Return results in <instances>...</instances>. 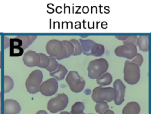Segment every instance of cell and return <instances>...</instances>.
Returning <instances> with one entry per match:
<instances>
[{
	"label": "cell",
	"mask_w": 151,
	"mask_h": 114,
	"mask_svg": "<svg viewBox=\"0 0 151 114\" xmlns=\"http://www.w3.org/2000/svg\"><path fill=\"white\" fill-rule=\"evenodd\" d=\"M66 82L71 90L74 93L81 92L84 89L86 84L84 79L76 71H70L68 73L66 77Z\"/></svg>",
	"instance_id": "52a82bcc"
},
{
	"label": "cell",
	"mask_w": 151,
	"mask_h": 114,
	"mask_svg": "<svg viewBox=\"0 0 151 114\" xmlns=\"http://www.w3.org/2000/svg\"><path fill=\"white\" fill-rule=\"evenodd\" d=\"M23 51L22 47H10V56H20L23 54Z\"/></svg>",
	"instance_id": "484cf974"
},
{
	"label": "cell",
	"mask_w": 151,
	"mask_h": 114,
	"mask_svg": "<svg viewBox=\"0 0 151 114\" xmlns=\"http://www.w3.org/2000/svg\"><path fill=\"white\" fill-rule=\"evenodd\" d=\"M113 86L116 91V96L114 99V103L116 105H120L124 100L126 86L120 79L116 80Z\"/></svg>",
	"instance_id": "8fae6325"
},
{
	"label": "cell",
	"mask_w": 151,
	"mask_h": 114,
	"mask_svg": "<svg viewBox=\"0 0 151 114\" xmlns=\"http://www.w3.org/2000/svg\"><path fill=\"white\" fill-rule=\"evenodd\" d=\"M104 114H114V112L112 111L111 110H110V109H108L107 111L105 112V113Z\"/></svg>",
	"instance_id": "1f68e13d"
},
{
	"label": "cell",
	"mask_w": 151,
	"mask_h": 114,
	"mask_svg": "<svg viewBox=\"0 0 151 114\" xmlns=\"http://www.w3.org/2000/svg\"><path fill=\"white\" fill-rule=\"evenodd\" d=\"M84 108V105L83 102H77L72 106L71 114H80L83 112Z\"/></svg>",
	"instance_id": "d6986e66"
},
{
	"label": "cell",
	"mask_w": 151,
	"mask_h": 114,
	"mask_svg": "<svg viewBox=\"0 0 151 114\" xmlns=\"http://www.w3.org/2000/svg\"><path fill=\"white\" fill-rule=\"evenodd\" d=\"M113 77L109 73H105L100 77L97 79V83L100 86H106L110 84L112 82Z\"/></svg>",
	"instance_id": "e0dca14e"
},
{
	"label": "cell",
	"mask_w": 151,
	"mask_h": 114,
	"mask_svg": "<svg viewBox=\"0 0 151 114\" xmlns=\"http://www.w3.org/2000/svg\"><path fill=\"white\" fill-rule=\"evenodd\" d=\"M70 41L73 44L74 48V53H73V55L77 56V55L81 54L83 52V50H82L81 45L80 43L79 42V41H78L76 39H71L70 40Z\"/></svg>",
	"instance_id": "cb8c5ba5"
},
{
	"label": "cell",
	"mask_w": 151,
	"mask_h": 114,
	"mask_svg": "<svg viewBox=\"0 0 151 114\" xmlns=\"http://www.w3.org/2000/svg\"><path fill=\"white\" fill-rule=\"evenodd\" d=\"M46 51L47 53L56 60H60L65 58L67 56V50L62 43L57 40H51L49 41L46 45Z\"/></svg>",
	"instance_id": "277c9868"
},
{
	"label": "cell",
	"mask_w": 151,
	"mask_h": 114,
	"mask_svg": "<svg viewBox=\"0 0 151 114\" xmlns=\"http://www.w3.org/2000/svg\"><path fill=\"white\" fill-rule=\"evenodd\" d=\"M89 114H93V113H89Z\"/></svg>",
	"instance_id": "8d00e7d4"
},
{
	"label": "cell",
	"mask_w": 151,
	"mask_h": 114,
	"mask_svg": "<svg viewBox=\"0 0 151 114\" xmlns=\"http://www.w3.org/2000/svg\"><path fill=\"white\" fill-rule=\"evenodd\" d=\"M4 38H5V47H4V48H6L9 46V45L10 44V41L9 42L8 38L6 37H4Z\"/></svg>",
	"instance_id": "f546056e"
},
{
	"label": "cell",
	"mask_w": 151,
	"mask_h": 114,
	"mask_svg": "<svg viewBox=\"0 0 151 114\" xmlns=\"http://www.w3.org/2000/svg\"><path fill=\"white\" fill-rule=\"evenodd\" d=\"M108 109H109V105L105 101L97 103L95 105L96 112L99 114H104L105 112L107 111Z\"/></svg>",
	"instance_id": "44dd1931"
},
{
	"label": "cell",
	"mask_w": 151,
	"mask_h": 114,
	"mask_svg": "<svg viewBox=\"0 0 151 114\" xmlns=\"http://www.w3.org/2000/svg\"><path fill=\"white\" fill-rule=\"evenodd\" d=\"M140 107L138 103L130 102L127 103L123 108L122 114H139Z\"/></svg>",
	"instance_id": "5bb4252c"
},
{
	"label": "cell",
	"mask_w": 151,
	"mask_h": 114,
	"mask_svg": "<svg viewBox=\"0 0 151 114\" xmlns=\"http://www.w3.org/2000/svg\"><path fill=\"white\" fill-rule=\"evenodd\" d=\"M68 101V96L65 94H58L55 97L48 101L47 109L51 113H57L64 110L66 108Z\"/></svg>",
	"instance_id": "ba28073f"
},
{
	"label": "cell",
	"mask_w": 151,
	"mask_h": 114,
	"mask_svg": "<svg viewBox=\"0 0 151 114\" xmlns=\"http://www.w3.org/2000/svg\"><path fill=\"white\" fill-rule=\"evenodd\" d=\"M16 38L20 39L22 41V48L24 50L26 49L29 45H31L32 42L36 39V35H18Z\"/></svg>",
	"instance_id": "ac0fdd59"
},
{
	"label": "cell",
	"mask_w": 151,
	"mask_h": 114,
	"mask_svg": "<svg viewBox=\"0 0 151 114\" xmlns=\"http://www.w3.org/2000/svg\"><path fill=\"white\" fill-rule=\"evenodd\" d=\"M22 60L25 65L27 67H32L38 66L40 61V56L39 53L29 50L24 54Z\"/></svg>",
	"instance_id": "7c38bea8"
},
{
	"label": "cell",
	"mask_w": 151,
	"mask_h": 114,
	"mask_svg": "<svg viewBox=\"0 0 151 114\" xmlns=\"http://www.w3.org/2000/svg\"><path fill=\"white\" fill-rule=\"evenodd\" d=\"M1 68V53L0 51V69Z\"/></svg>",
	"instance_id": "e575fe53"
},
{
	"label": "cell",
	"mask_w": 151,
	"mask_h": 114,
	"mask_svg": "<svg viewBox=\"0 0 151 114\" xmlns=\"http://www.w3.org/2000/svg\"><path fill=\"white\" fill-rule=\"evenodd\" d=\"M39 54L40 56V61L38 65V67L46 69L47 67H48L50 64L49 56H47L43 53H39Z\"/></svg>",
	"instance_id": "7402d4cb"
},
{
	"label": "cell",
	"mask_w": 151,
	"mask_h": 114,
	"mask_svg": "<svg viewBox=\"0 0 151 114\" xmlns=\"http://www.w3.org/2000/svg\"><path fill=\"white\" fill-rule=\"evenodd\" d=\"M62 43L64 45L66 50H67V56L66 58H68L70 57L71 55H73L74 50V45L72 44V43L70 41H67V40H64L62 41Z\"/></svg>",
	"instance_id": "603a6c76"
},
{
	"label": "cell",
	"mask_w": 151,
	"mask_h": 114,
	"mask_svg": "<svg viewBox=\"0 0 151 114\" xmlns=\"http://www.w3.org/2000/svg\"><path fill=\"white\" fill-rule=\"evenodd\" d=\"M42 79L43 74L41 70H35L32 71L25 82V86L27 91L31 94H35L40 92Z\"/></svg>",
	"instance_id": "8992f818"
},
{
	"label": "cell",
	"mask_w": 151,
	"mask_h": 114,
	"mask_svg": "<svg viewBox=\"0 0 151 114\" xmlns=\"http://www.w3.org/2000/svg\"><path fill=\"white\" fill-rule=\"evenodd\" d=\"M108 67V62L104 58L92 60L89 63L87 67L88 76L91 79H97L107 71Z\"/></svg>",
	"instance_id": "6da1fadb"
},
{
	"label": "cell",
	"mask_w": 151,
	"mask_h": 114,
	"mask_svg": "<svg viewBox=\"0 0 151 114\" xmlns=\"http://www.w3.org/2000/svg\"><path fill=\"white\" fill-rule=\"evenodd\" d=\"M116 96V91L113 87H103L98 86L94 89L92 93V99L97 103L102 102H110L113 100Z\"/></svg>",
	"instance_id": "3957f363"
},
{
	"label": "cell",
	"mask_w": 151,
	"mask_h": 114,
	"mask_svg": "<svg viewBox=\"0 0 151 114\" xmlns=\"http://www.w3.org/2000/svg\"><path fill=\"white\" fill-rule=\"evenodd\" d=\"M137 44L142 51H148L149 50V36L140 35L137 38Z\"/></svg>",
	"instance_id": "2e32d148"
},
{
	"label": "cell",
	"mask_w": 151,
	"mask_h": 114,
	"mask_svg": "<svg viewBox=\"0 0 151 114\" xmlns=\"http://www.w3.org/2000/svg\"><path fill=\"white\" fill-rule=\"evenodd\" d=\"M80 114H86V113H84V112H83V113H80Z\"/></svg>",
	"instance_id": "d590c367"
},
{
	"label": "cell",
	"mask_w": 151,
	"mask_h": 114,
	"mask_svg": "<svg viewBox=\"0 0 151 114\" xmlns=\"http://www.w3.org/2000/svg\"><path fill=\"white\" fill-rule=\"evenodd\" d=\"M67 72V69L62 64H59L57 69L55 71L50 73V75L53 77L57 80H61L64 79Z\"/></svg>",
	"instance_id": "9a60e30c"
},
{
	"label": "cell",
	"mask_w": 151,
	"mask_h": 114,
	"mask_svg": "<svg viewBox=\"0 0 151 114\" xmlns=\"http://www.w3.org/2000/svg\"><path fill=\"white\" fill-rule=\"evenodd\" d=\"M49 58H50V64H49V66H48V67L46 68V69L50 73H51V72L55 71L57 69L59 64L58 63V62L57 61L56 59L54 57L49 56Z\"/></svg>",
	"instance_id": "d4e9b609"
},
{
	"label": "cell",
	"mask_w": 151,
	"mask_h": 114,
	"mask_svg": "<svg viewBox=\"0 0 151 114\" xmlns=\"http://www.w3.org/2000/svg\"><path fill=\"white\" fill-rule=\"evenodd\" d=\"M79 42L81 45L83 54L85 55L99 57L102 56L104 52V47L93 40L80 39Z\"/></svg>",
	"instance_id": "5b68a950"
},
{
	"label": "cell",
	"mask_w": 151,
	"mask_h": 114,
	"mask_svg": "<svg viewBox=\"0 0 151 114\" xmlns=\"http://www.w3.org/2000/svg\"><path fill=\"white\" fill-rule=\"evenodd\" d=\"M137 38L136 35H131L129 36V37L124 41H123V43H130V44H134L135 45L137 44Z\"/></svg>",
	"instance_id": "83f0119b"
},
{
	"label": "cell",
	"mask_w": 151,
	"mask_h": 114,
	"mask_svg": "<svg viewBox=\"0 0 151 114\" xmlns=\"http://www.w3.org/2000/svg\"><path fill=\"white\" fill-rule=\"evenodd\" d=\"M4 92L8 93L12 89L14 86L13 80L8 76H4Z\"/></svg>",
	"instance_id": "ffe728a7"
},
{
	"label": "cell",
	"mask_w": 151,
	"mask_h": 114,
	"mask_svg": "<svg viewBox=\"0 0 151 114\" xmlns=\"http://www.w3.org/2000/svg\"><path fill=\"white\" fill-rule=\"evenodd\" d=\"M123 74L124 80L127 83L135 84L138 83L140 77V67L132 61L126 60L124 63Z\"/></svg>",
	"instance_id": "7a4b0ae2"
},
{
	"label": "cell",
	"mask_w": 151,
	"mask_h": 114,
	"mask_svg": "<svg viewBox=\"0 0 151 114\" xmlns=\"http://www.w3.org/2000/svg\"><path fill=\"white\" fill-rule=\"evenodd\" d=\"M36 114H48L46 111L45 110H39L38 111Z\"/></svg>",
	"instance_id": "4dcf8cb0"
},
{
	"label": "cell",
	"mask_w": 151,
	"mask_h": 114,
	"mask_svg": "<svg viewBox=\"0 0 151 114\" xmlns=\"http://www.w3.org/2000/svg\"><path fill=\"white\" fill-rule=\"evenodd\" d=\"M114 53L118 57L132 59L137 54L136 45L130 43H123L122 45L118 46L116 48Z\"/></svg>",
	"instance_id": "9c48e42d"
},
{
	"label": "cell",
	"mask_w": 151,
	"mask_h": 114,
	"mask_svg": "<svg viewBox=\"0 0 151 114\" xmlns=\"http://www.w3.org/2000/svg\"><path fill=\"white\" fill-rule=\"evenodd\" d=\"M58 88L57 80L54 78H50L41 84L40 92L45 96H50L57 92Z\"/></svg>",
	"instance_id": "30bf717a"
},
{
	"label": "cell",
	"mask_w": 151,
	"mask_h": 114,
	"mask_svg": "<svg viewBox=\"0 0 151 114\" xmlns=\"http://www.w3.org/2000/svg\"><path fill=\"white\" fill-rule=\"evenodd\" d=\"M116 37L120 40H123L124 41L129 37V35H119V36H116Z\"/></svg>",
	"instance_id": "f1b7e54d"
},
{
	"label": "cell",
	"mask_w": 151,
	"mask_h": 114,
	"mask_svg": "<svg viewBox=\"0 0 151 114\" xmlns=\"http://www.w3.org/2000/svg\"><path fill=\"white\" fill-rule=\"evenodd\" d=\"M21 106L18 102L13 99H6L4 102V114H18Z\"/></svg>",
	"instance_id": "4fadbf2b"
},
{
	"label": "cell",
	"mask_w": 151,
	"mask_h": 114,
	"mask_svg": "<svg viewBox=\"0 0 151 114\" xmlns=\"http://www.w3.org/2000/svg\"><path fill=\"white\" fill-rule=\"evenodd\" d=\"M0 114H1V93L0 92Z\"/></svg>",
	"instance_id": "d6a6232c"
},
{
	"label": "cell",
	"mask_w": 151,
	"mask_h": 114,
	"mask_svg": "<svg viewBox=\"0 0 151 114\" xmlns=\"http://www.w3.org/2000/svg\"><path fill=\"white\" fill-rule=\"evenodd\" d=\"M60 114H71V113L67 112V111H63V112H61Z\"/></svg>",
	"instance_id": "836d02e7"
},
{
	"label": "cell",
	"mask_w": 151,
	"mask_h": 114,
	"mask_svg": "<svg viewBox=\"0 0 151 114\" xmlns=\"http://www.w3.org/2000/svg\"><path fill=\"white\" fill-rule=\"evenodd\" d=\"M143 61V56L140 53H137V55L136 56V57L132 60L133 63L136 64L139 67L142 64Z\"/></svg>",
	"instance_id": "4316f807"
}]
</instances>
